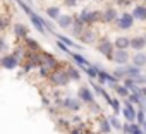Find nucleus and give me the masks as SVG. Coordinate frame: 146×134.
<instances>
[{"label":"nucleus","mask_w":146,"mask_h":134,"mask_svg":"<svg viewBox=\"0 0 146 134\" xmlns=\"http://www.w3.org/2000/svg\"><path fill=\"white\" fill-rule=\"evenodd\" d=\"M78 100L86 103V105H91V103H95V95L88 86H81L78 90Z\"/></svg>","instance_id":"423d86ee"},{"label":"nucleus","mask_w":146,"mask_h":134,"mask_svg":"<svg viewBox=\"0 0 146 134\" xmlns=\"http://www.w3.org/2000/svg\"><path fill=\"white\" fill-rule=\"evenodd\" d=\"M108 122H110V125H112L113 129L122 131V124H120V120L117 119V115H110V117H108Z\"/></svg>","instance_id":"c756f323"},{"label":"nucleus","mask_w":146,"mask_h":134,"mask_svg":"<svg viewBox=\"0 0 146 134\" xmlns=\"http://www.w3.org/2000/svg\"><path fill=\"white\" fill-rule=\"evenodd\" d=\"M134 83H136V86H139V84H146V76H139L137 79H134Z\"/></svg>","instance_id":"72a5a7b5"},{"label":"nucleus","mask_w":146,"mask_h":134,"mask_svg":"<svg viewBox=\"0 0 146 134\" xmlns=\"http://www.w3.org/2000/svg\"><path fill=\"white\" fill-rule=\"evenodd\" d=\"M132 19L136 21H146V5H136L134 11H132Z\"/></svg>","instance_id":"dca6fc26"},{"label":"nucleus","mask_w":146,"mask_h":134,"mask_svg":"<svg viewBox=\"0 0 146 134\" xmlns=\"http://www.w3.org/2000/svg\"><path fill=\"white\" fill-rule=\"evenodd\" d=\"M122 113H124V119H125L129 124H134V122H136V113H137V110L132 107V103H131L129 100H124Z\"/></svg>","instance_id":"20e7f679"},{"label":"nucleus","mask_w":146,"mask_h":134,"mask_svg":"<svg viewBox=\"0 0 146 134\" xmlns=\"http://www.w3.org/2000/svg\"><path fill=\"white\" fill-rule=\"evenodd\" d=\"M12 31H14V34L17 36V38H28V28L24 26V24H21V23H16L14 26H12Z\"/></svg>","instance_id":"6ab92c4d"},{"label":"nucleus","mask_w":146,"mask_h":134,"mask_svg":"<svg viewBox=\"0 0 146 134\" xmlns=\"http://www.w3.org/2000/svg\"><path fill=\"white\" fill-rule=\"evenodd\" d=\"M113 90H115V91H117V95H119V96H122V98H129V95H131V91H129L125 86H120V84H117Z\"/></svg>","instance_id":"cd10ccee"},{"label":"nucleus","mask_w":146,"mask_h":134,"mask_svg":"<svg viewBox=\"0 0 146 134\" xmlns=\"http://www.w3.org/2000/svg\"><path fill=\"white\" fill-rule=\"evenodd\" d=\"M79 40H81L83 43H95V41H96V31H93V29H84L83 34L79 36Z\"/></svg>","instance_id":"f3484780"},{"label":"nucleus","mask_w":146,"mask_h":134,"mask_svg":"<svg viewBox=\"0 0 146 134\" xmlns=\"http://www.w3.org/2000/svg\"><path fill=\"white\" fill-rule=\"evenodd\" d=\"M38 57H40V64L45 67V69H48V71H50V69H55V67L58 65V60H57L53 55H50V53H43V52H41Z\"/></svg>","instance_id":"6e6552de"},{"label":"nucleus","mask_w":146,"mask_h":134,"mask_svg":"<svg viewBox=\"0 0 146 134\" xmlns=\"http://www.w3.org/2000/svg\"><path fill=\"white\" fill-rule=\"evenodd\" d=\"M29 21H31V24L35 26V29H36L38 33H41L43 36L48 33V29H46V26H45V19L40 17L36 12H31V14H29Z\"/></svg>","instance_id":"39448f33"},{"label":"nucleus","mask_w":146,"mask_h":134,"mask_svg":"<svg viewBox=\"0 0 146 134\" xmlns=\"http://www.w3.org/2000/svg\"><path fill=\"white\" fill-rule=\"evenodd\" d=\"M108 105L112 107V110H113V113H119V112L122 110V105H120V101H119L117 98H112V101H110Z\"/></svg>","instance_id":"7c9ffc66"},{"label":"nucleus","mask_w":146,"mask_h":134,"mask_svg":"<svg viewBox=\"0 0 146 134\" xmlns=\"http://www.w3.org/2000/svg\"><path fill=\"white\" fill-rule=\"evenodd\" d=\"M0 65H2L4 69H7V71H14L16 67L19 65V58H17L14 53H11V55H4L2 58H0Z\"/></svg>","instance_id":"0eeeda50"},{"label":"nucleus","mask_w":146,"mask_h":134,"mask_svg":"<svg viewBox=\"0 0 146 134\" xmlns=\"http://www.w3.org/2000/svg\"><path fill=\"white\" fill-rule=\"evenodd\" d=\"M113 46H115V50H127V48H131V38H127V36H119V38L113 41Z\"/></svg>","instance_id":"2eb2a0df"},{"label":"nucleus","mask_w":146,"mask_h":134,"mask_svg":"<svg viewBox=\"0 0 146 134\" xmlns=\"http://www.w3.org/2000/svg\"><path fill=\"white\" fill-rule=\"evenodd\" d=\"M125 69H127V78L125 79H137L143 72H141V69L139 67H134V65H125Z\"/></svg>","instance_id":"aec40b11"},{"label":"nucleus","mask_w":146,"mask_h":134,"mask_svg":"<svg viewBox=\"0 0 146 134\" xmlns=\"http://www.w3.org/2000/svg\"><path fill=\"white\" fill-rule=\"evenodd\" d=\"M144 46H146L144 36H134V38H131V48H132V50H136V52H141Z\"/></svg>","instance_id":"a211bd4d"},{"label":"nucleus","mask_w":146,"mask_h":134,"mask_svg":"<svg viewBox=\"0 0 146 134\" xmlns=\"http://www.w3.org/2000/svg\"><path fill=\"white\" fill-rule=\"evenodd\" d=\"M112 76H113L115 79H125V78H127V69H125V67H122V65H119L117 69L112 72Z\"/></svg>","instance_id":"a878e982"},{"label":"nucleus","mask_w":146,"mask_h":134,"mask_svg":"<svg viewBox=\"0 0 146 134\" xmlns=\"http://www.w3.org/2000/svg\"><path fill=\"white\" fill-rule=\"evenodd\" d=\"M57 24L62 29H69V28H72V24H74V17L69 16V14H60V17L57 19Z\"/></svg>","instance_id":"ddd939ff"},{"label":"nucleus","mask_w":146,"mask_h":134,"mask_svg":"<svg viewBox=\"0 0 146 134\" xmlns=\"http://www.w3.org/2000/svg\"><path fill=\"white\" fill-rule=\"evenodd\" d=\"M64 5L65 7H76L78 5V0H64Z\"/></svg>","instance_id":"473e14b6"},{"label":"nucleus","mask_w":146,"mask_h":134,"mask_svg":"<svg viewBox=\"0 0 146 134\" xmlns=\"http://www.w3.org/2000/svg\"><path fill=\"white\" fill-rule=\"evenodd\" d=\"M117 19H119V14H117V9H113V7H108L102 12V21L103 23H113Z\"/></svg>","instance_id":"f8f14e48"},{"label":"nucleus","mask_w":146,"mask_h":134,"mask_svg":"<svg viewBox=\"0 0 146 134\" xmlns=\"http://www.w3.org/2000/svg\"><path fill=\"white\" fill-rule=\"evenodd\" d=\"M144 41H146V34H144Z\"/></svg>","instance_id":"c9c22d12"},{"label":"nucleus","mask_w":146,"mask_h":134,"mask_svg":"<svg viewBox=\"0 0 146 134\" xmlns=\"http://www.w3.org/2000/svg\"><path fill=\"white\" fill-rule=\"evenodd\" d=\"M24 46H26L28 50H31L33 53H38V52H40V45H38V41L33 40V38H24Z\"/></svg>","instance_id":"5701e85b"},{"label":"nucleus","mask_w":146,"mask_h":134,"mask_svg":"<svg viewBox=\"0 0 146 134\" xmlns=\"http://www.w3.org/2000/svg\"><path fill=\"white\" fill-rule=\"evenodd\" d=\"M57 40H58V41H62L64 45H69V46H74V48H78V50L81 48V45H76V43L72 41V40H70L69 36H64V34H57Z\"/></svg>","instance_id":"bb28decb"},{"label":"nucleus","mask_w":146,"mask_h":134,"mask_svg":"<svg viewBox=\"0 0 146 134\" xmlns=\"http://www.w3.org/2000/svg\"><path fill=\"white\" fill-rule=\"evenodd\" d=\"M112 60H113L115 64H119V65L125 67V65L129 64V60H131V55H129V52H127V50H115V52H113Z\"/></svg>","instance_id":"1a4fd4ad"},{"label":"nucleus","mask_w":146,"mask_h":134,"mask_svg":"<svg viewBox=\"0 0 146 134\" xmlns=\"http://www.w3.org/2000/svg\"><path fill=\"white\" fill-rule=\"evenodd\" d=\"M96 50H98L102 55H105L108 60H112L113 52H115V46H113V43H112V41H108V40H102V41L96 45Z\"/></svg>","instance_id":"7ed1b4c3"},{"label":"nucleus","mask_w":146,"mask_h":134,"mask_svg":"<svg viewBox=\"0 0 146 134\" xmlns=\"http://www.w3.org/2000/svg\"><path fill=\"white\" fill-rule=\"evenodd\" d=\"M48 79L52 81V84L60 86V88H64V86H67V84L70 83V81H69V78H67L65 69H64V71H53V72L48 76Z\"/></svg>","instance_id":"f257e3e1"},{"label":"nucleus","mask_w":146,"mask_h":134,"mask_svg":"<svg viewBox=\"0 0 146 134\" xmlns=\"http://www.w3.org/2000/svg\"><path fill=\"white\" fill-rule=\"evenodd\" d=\"M131 62H132V65L134 67H144L146 65V53H143V52H136L132 57H131Z\"/></svg>","instance_id":"4468645a"},{"label":"nucleus","mask_w":146,"mask_h":134,"mask_svg":"<svg viewBox=\"0 0 146 134\" xmlns=\"http://www.w3.org/2000/svg\"><path fill=\"white\" fill-rule=\"evenodd\" d=\"M65 72H67V78H69V81H79L81 79V72L76 69V67H67L65 69Z\"/></svg>","instance_id":"4be33fe9"},{"label":"nucleus","mask_w":146,"mask_h":134,"mask_svg":"<svg viewBox=\"0 0 146 134\" xmlns=\"http://www.w3.org/2000/svg\"><path fill=\"white\" fill-rule=\"evenodd\" d=\"M46 16H48V19H52V21H57V19L60 17V9H58V7H55V5H52V7H46Z\"/></svg>","instance_id":"393cba45"},{"label":"nucleus","mask_w":146,"mask_h":134,"mask_svg":"<svg viewBox=\"0 0 146 134\" xmlns=\"http://www.w3.org/2000/svg\"><path fill=\"white\" fill-rule=\"evenodd\" d=\"M62 105H64V108H67L69 112H79V110H81V101H79L78 98L67 96V98H64Z\"/></svg>","instance_id":"9b49d317"},{"label":"nucleus","mask_w":146,"mask_h":134,"mask_svg":"<svg viewBox=\"0 0 146 134\" xmlns=\"http://www.w3.org/2000/svg\"><path fill=\"white\" fill-rule=\"evenodd\" d=\"M117 26L120 28V29H131L132 26H134V19H132V16L131 14H127V12H124L122 16H119V19H117Z\"/></svg>","instance_id":"9d476101"},{"label":"nucleus","mask_w":146,"mask_h":134,"mask_svg":"<svg viewBox=\"0 0 146 134\" xmlns=\"http://www.w3.org/2000/svg\"><path fill=\"white\" fill-rule=\"evenodd\" d=\"M72 58L76 60V64H79L81 67H90L91 64H90V60L86 58V57H83V53H79V52H72V55H70Z\"/></svg>","instance_id":"412c9836"},{"label":"nucleus","mask_w":146,"mask_h":134,"mask_svg":"<svg viewBox=\"0 0 146 134\" xmlns=\"http://www.w3.org/2000/svg\"><path fill=\"white\" fill-rule=\"evenodd\" d=\"M83 24H93V23H96V21H100L102 19V12H98V11H83L81 14H79V17H78Z\"/></svg>","instance_id":"f03ea898"},{"label":"nucleus","mask_w":146,"mask_h":134,"mask_svg":"<svg viewBox=\"0 0 146 134\" xmlns=\"http://www.w3.org/2000/svg\"><path fill=\"white\" fill-rule=\"evenodd\" d=\"M70 29H72V34L79 38V36L83 34V31H84V24H83L79 19H74V24H72V28H70Z\"/></svg>","instance_id":"b1692460"},{"label":"nucleus","mask_w":146,"mask_h":134,"mask_svg":"<svg viewBox=\"0 0 146 134\" xmlns=\"http://www.w3.org/2000/svg\"><path fill=\"white\" fill-rule=\"evenodd\" d=\"M100 131L105 132V134H110V132H112V125H110L108 119H102V122H100Z\"/></svg>","instance_id":"c85d7f7f"},{"label":"nucleus","mask_w":146,"mask_h":134,"mask_svg":"<svg viewBox=\"0 0 146 134\" xmlns=\"http://www.w3.org/2000/svg\"><path fill=\"white\" fill-rule=\"evenodd\" d=\"M57 46H58V48H60V50H62V52H65V53H67V55H72V52H70V50H69V46H65V45H64V43H62V41H57Z\"/></svg>","instance_id":"2f4dec72"},{"label":"nucleus","mask_w":146,"mask_h":134,"mask_svg":"<svg viewBox=\"0 0 146 134\" xmlns=\"http://www.w3.org/2000/svg\"><path fill=\"white\" fill-rule=\"evenodd\" d=\"M14 2H17V4H21V2H23V0H14Z\"/></svg>","instance_id":"f704fd0d"}]
</instances>
